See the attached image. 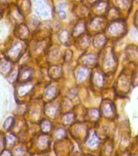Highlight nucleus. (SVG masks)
Masks as SVG:
<instances>
[{"label": "nucleus", "instance_id": "29", "mask_svg": "<svg viewBox=\"0 0 138 156\" xmlns=\"http://www.w3.org/2000/svg\"><path fill=\"white\" fill-rule=\"evenodd\" d=\"M90 115L91 117V119H94V120H97L100 116L99 111L97 109H92L90 112Z\"/></svg>", "mask_w": 138, "mask_h": 156}, {"label": "nucleus", "instance_id": "16", "mask_svg": "<svg viewBox=\"0 0 138 156\" xmlns=\"http://www.w3.org/2000/svg\"><path fill=\"white\" fill-rule=\"evenodd\" d=\"M69 38H70L69 37V33L67 30H63L58 35V39L61 41V43L65 45V46H68L69 41H70V39Z\"/></svg>", "mask_w": 138, "mask_h": 156}, {"label": "nucleus", "instance_id": "26", "mask_svg": "<svg viewBox=\"0 0 138 156\" xmlns=\"http://www.w3.org/2000/svg\"><path fill=\"white\" fill-rule=\"evenodd\" d=\"M15 124V120L13 119V117H8L6 120H5L4 124H3V129L6 130V131H9L10 129H12L13 125Z\"/></svg>", "mask_w": 138, "mask_h": 156}, {"label": "nucleus", "instance_id": "24", "mask_svg": "<svg viewBox=\"0 0 138 156\" xmlns=\"http://www.w3.org/2000/svg\"><path fill=\"white\" fill-rule=\"evenodd\" d=\"M16 136H14L13 134H9L4 138L5 146H8V147H12L16 143Z\"/></svg>", "mask_w": 138, "mask_h": 156}, {"label": "nucleus", "instance_id": "2", "mask_svg": "<svg viewBox=\"0 0 138 156\" xmlns=\"http://www.w3.org/2000/svg\"><path fill=\"white\" fill-rule=\"evenodd\" d=\"M22 50H23V45L21 43H19V42H16L8 51L9 58L11 59H15V60L18 59V57H19V55L21 53Z\"/></svg>", "mask_w": 138, "mask_h": 156}, {"label": "nucleus", "instance_id": "33", "mask_svg": "<svg viewBox=\"0 0 138 156\" xmlns=\"http://www.w3.org/2000/svg\"><path fill=\"white\" fill-rule=\"evenodd\" d=\"M0 156H12V154L9 150H4V151H2Z\"/></svg>", "mask_w": 138, "mask_h": 156}, {"label": "nucleus", "instance_id": "18", "mask_svg": "<svg viewBox=\"0 0 138 156\" xmlns=\"http://www.w3.org/2000/svg\"><path fill=\"white\" fill-rule=\"evenodd\" d=\"M58 112V107L56 105H50L46 107V114L51 118H55Z\"/></svg>", "mask_w": 138, "mask_h": 156}, {"label": "nucleus", "instance_id": "7", "mask_svg": "<svg viewBox=\"0 0 138 156\" xmlns=\"http://www.w3.org/2000/svg\"><path fill=\"white\" fill-rule=\"evenodd\" d=\"M106 42H107V39L103 34H98L97 36L95 37L94 41H93L94 46L96 48H102L104 46Z\"/></svg>", "mask_w": 138, "mask_h": 156}, {"label": "nucleus", "instance_id": "9", "mask_svg": "<svg viewBox=\"0 0 138 156\" xmlns=\"http://www.w3.org/2000/svg\"><path fill=\"white\" fill-rule=\"evenodd\" d=\"M97 61V58L94 54H87L84 55L82 58V62L84 64L87 66H92L94 65Z\"/></svg>", "mask_w": 138, "mask_h": 156}, {"label": "nucleus", "instance_id": "36", "mask_svg": "<svg viewBox=\"0 0 138 156\" xmlns=\"http://www.w3.org/2000/svg\"><path fill=\"white\" fill-rule=\"evenodd\" d=\"M2 145H3V144H2ZM2 143H1V141H0V151H1V149H2ZM3 146H4V145H3Z\"/></svg>", "mask_w": 138, "mask_h": 156}, {"label": "nucleus", "instance_id": "12", "mask_svg": "<svg viewBox=\"0 0 138 156\" xmlns=\"http://www.w3.org/2000/svg\"><path fill=\"white\" fill-rule=\"evenodd\" d=\"M17 36L19 37V38L25 39L29 37V29L27 28L26 25L24 24H20L17 29Z\"/></svg>", "mask_w": 138, "mask_h": 156}, {"label": "nucleus", "instance_id": "38", "mask_svg": "<svg viewBox=\"0 0 138 156\" xmlns=\"http://www.w3.org/2000/svg\"><path fill=\"white\" fill-rule=\"evenodd\" d=\"M0 14H1V8H0Z\"/></svg>", "mask_w": 138, "mask_h": 156}, {"label": "nucleus", "instance_id": "6", "mask_svg": "<svg viewBox=\"0 0 138 156\" xmlns=\"http://www.w3.org/2000/svg\"><path fill=\"white\" fill-rule=\"evenodd\" d=\"M50 145V141L49 138L46 136H39L37 141V146L40 149L41 151H45L48 148Z\"/></svg>", "mask_w": 138, "mask_h": 156}, {"label": "nucleus", "instance_id": "39", "mask_svg": "<svg viewBox=\"0 0 138 156\" xmlns=\"http://www.w3.org/2000/svg\"><path fill=\"white\" fill-rule=\"evenodd\" d=\"M79 1H81V0H79Z\"/></svg>", "mask_w": 138, "mask_h": 156}, {"label": "nucleus", "instance_id": "35", "mask_svg": "<svg viewBox=\"0 0 138 156\" xmlns=\"http://www.w3.org/2000/svg\"><path fill=\"white\" fill-rule=\"evenodd\" d=\"M88 1H89L90 2H96V1H97V0H88Z\"/></svg>", "mask_w": 138, "mask_h": 156}, {"label": "nucleus", "instance_id": "30", "mask_svg": "<svg viewBox=\"0 0 138 156\" xmlns=\"http://www.w3.org/2000/svg\"><path fill=\"white\" fill-rule=\"evenodd\" d=\"M66 135V132L63 129H58L55 132V137L57 139L63 138Z\"/></svg>", "mask_w": 138, "mask_h": 156}, {"label": "nucleus", "instance_id": "3", "mask_svg": "<svg viewBox=\"0 0 138 156\" xmlns=\"http://www.w3.org/2000/svg\"><path fill=\"white\" fill-rule=\"evenodd\" d=\"M36 11L42 17H47L50 16L49 7L41 0H37L36 2Z\"/></svg>", "mask_w": 138, "mask_h": 156}, {"label": "nucleus", "instance_id": "11", "mask_svg": "<svg viewBox=\"0 0 138 156\" xmlns=\"http://www.w3.org/2000/svg\"><path fill=\"white\" fill-rule=\"evenodd\" d=\"M12 71V63L9 60L2 61L0 63V73H2L3 75H7L10 72Z\"/></svg>", "mask_w": 138, "mask_h": 156}, {"label": "nucleus", "instance_id": "19", "mask_svg": "<svg viewBox=\"0 0 138 156\" xmlns=\"http://www.w3.org/2000/svg\"><path fill=\"white\" fill-rule=\"evenodd\" d=\"M75 120V115L73 112H68L65 114L63 117V123L65 125H70Z\"/></svg>", "mask_w": 138, "mask_h": 156}, {"label": "nucleus", "instance_id": "14", "mask_svg": "<svg viewBox=\"0 0 138 156\" xmlns=\"http://www.w3.org/2000/svg\"><path fill=\"white\" fill-rule=\"evenodd\" d=\"M85 29H86V27H85V24L84 23H81V22L78 23L73 29V36L77 37L82 35L85 33Z\"/></svg>", "mask_w": 138, "mask_h": 156}, {"label": "nucleus", "instance_id": "1", "mask_svg": "<svg viewBox=\"0 0 138 156\" xmlns=\"http://www.w3.org/2000/svg\"><path fill=\"white\" fill-rule=\"evenodd\" d=\"M124 29H125V24L123 21L120 20H116L114 21L109 26L110 34L114 35V36H119L124 34Z\"/></svg>", "mask_w": 138, "mask_h": 156}, {"label": "nucleus", "instance_id": "25", "mask_svg": "<svg viewBox=\"0 0 138 156\" xmlns=\"http://www.w3.org/2000/svg\"><path fill=\"white\" fill-rule=\"evenodd\" d=\"M103 24H104L103 19L97 17V18L94 19V20L91 22V28H93L94 29H98L102 26Z\"/></svg>", "mask_w": 138, "mask_h": 156}, {"label": "nucleus", "instance_id": "31", "mask_svg": "<svg viewBox=\"0 0 138 156\" xmlns=\"http://www.w3.org/2000/svg\"><path fill=\"white\" fill-rule=\"evenodd\" d=\"M24 151L21 148H18L15 151V156H24Z\"/></svg>", "mask_w": 138, "mask_h": 156}, {"label": "nucleus", "instance_id": "5", "mask_svg": "<svg viewBox=\"0 0 138 156\" xmlns=\"http://www.w3.org/2000/svg\"><path fill=\"white\" fill-rule=\"evenodd\" d=\"M19 5V10L22 13V15L24 14H29L31 9V3L29 0H19L18 2Z\"/></svg>", "mask_w": 138, "mask_h": 156}, {"label": "nucleus", "instance_id": "15", "mask_svg": "<svg viewBox=\"0 0 138 156\" xmlns=\"http://www.w3.org/2000/svg\"><path fill=\"white\" fill-rule=\"evenodd\" d=\"M33 75V70L31 68H24V70H22L19 74V79L23 81H27L31 78Z\"/></svg>", "mask_w": 138, "mask_h": 156}, {"label": "nucleus", "instance_id": "28", "mask_svg": "<svg viewBox=\"0 0 138 156\" xmlns=\"http://www.w3.org/2000/svg\"><path fill=\"white\" fill-rule=\"evenodd\" d=\"M19 74V73H18V70H17V69H15L13 72H11V73H10V76L9 78H8V80H9L10 82L14 83L15 81L17 80Z\"/></svg>", "mask_w": 138, "mask_h": 156}, {"label": "nucleus", "instance_id": "32", "mask_svg": "<svg viewBox=\"0 0 138 156\" xmlns=\"http://www.w3.org/2000/svg\"><path fill=\"white\" fill-rule=\"evenodd\" d=\"M58 16L62 18V19H65L66 16H67V14H66V12L63 9H60L58 11Z\"/></svg>", "mask_w": 138, "mask_h": 156}, {"label": "nucleus", "instance_id": "17", "mask_svg": "<svg viewBox=\"0 0 138 156\" xmlns=\"http://www.w3.org/2000/svg\"><path fill=\"white\" fill-rule=\"evenodd\" d=\"M94 82L98 87H102L104 84V77L101 73L96 72L94 74Z\"/></svg>", "mask_w": 138, "mask_h": 156}, {"label": "nucleus", "instance_id": "8", "mask_svg": "<svg viewBox=\"0 0 138 156\" xmlns=\"http://www.w3.org/2000/svg\"><path fill=\"white\" fill-rule=\"evenodd\" d=\"M87 144L88 146H90V148H96L97 146H99L100 144V139L97 136L96 133H92L90 136V137L87 140Z\"/></svg>", "mask_w": 138, "mask_h": 156}, {"label": "nucleus", "instance_id": "20", "mask_svg": "<svg viewBox=\"0 0 138 156\" xmlns=\"http://www.w3.org/2000/svg\"><path fill=\"white\" fill-rule=\"evenodd\" d=\"M57 92L58 91H57V89H56L55 86H50L46 90L45 96L48 99H52L54 98H55V96L57 95Z\"/></svg>", "mask_w": 138, "mask_h": 156}, {"label": "nucleus", "instance_id": "34", "mask_svg": "<svg viewBox=\"0 0 138 156\" xmlns=\"http://www.w3.org/2000/svg\"><path fill=\"white\" fill-rule=\"evenodd\" d=\"M0 2L1 3H7V2H8V0H0Z\"/></svg>", "mask_w": 138, "mask_h": 156}, {"label": "nucleus", "instance_id": "23", "mask_svg": "<svg viewBox=\"0 0 138 156\" xmlns=\"http://www.w3.org/2000/svg\"><path fill=\"white\" fill-rule=\"evenodd\" d=\"M61 73H62L61 68H58V66H53L50 69V75L54 79H58L61 76Z\"/></svg>", "mask_w": 138, "mask_h": 156}, {"label": "nucleus", "instance_id": "37", "mask_svg": "<svg viewBox=\"0 0 138 156\" xmlns=\"http://www.w3.org/2000/svg\"><path fill=\"white\" fill-rule=\"evenodd\" d=\"M136 21H137V23H138V13L136 14Z\"/></svg>", "mask_w": 138, "mask_h": 156}, {"label": "nucleus", "instance_id": "13", "mask_svg": "<svg viewBox=\"0 0 138 156\" xmlns=\"http://www.w3.org/2000/svg\"><path fill=\"white\" fill-rule=\"evenodd\" d=\"M115 64V59L114 56L112 55V53H107L105 56V60H104V67L107 69L112 68L113 66Z\"/></svg>", "mask_w": 138, "mask_h": 156}, {"label": "nucleus", "instance_id": "4", "mask_svg": "<svg viewBox=\"0 0 138 156\" xmlns=\"http://www.w3.org/2000/svg\"><path fill=\"white\" fill-rule=\"evenodd\" d=\"M102 112L107 118H113L115 115V109L112 102H105L102 105Z\"/></svg>", "mask_w": 138, "mask_h": 156}, {"label": "nucleus", "instance_id": "10", "mask_svg": "<svg viewBox=\"0 0 138 156\" xmlns=\"http://www.w3.org/2000/svg\"><path fill=\"white\" fill-rule=\"evenodd\" d=\"M32 89H33V85L32 84H29V83L22 84L21 85H19V87H18L17 92H18V94L19 96H24L27 94H29Z\"/></svg>", "mask_w": 138, "mask_h": 156}, {"label": "nucleus", "instance_id": "40", "mask_svg": "<svg viewBox=\"0 0 138 156\" xmlns=\"http://www.w3.org/2000/svg\"><path fill=\"white\" fill-rule=\"evenodd\" d=\"M135 156H138V155H135Z\"/></svg>", "mask_w": 138, "mask_h": 156}, {"label": "nucleus", "instance_id": "21", "mask_svg": "<svg viewBox=\"0 0 138 156\" xmlns=\"http://www.w3.org/2000/svg\"><path fill=\"white\" fill-rule=\"evenodd\" d=\"M41 129L44 133H48L52 129V124L47 119H43L41 122Z\"/></svg>", "mask_w": 138, "mask_h": 156}, {"label": "nucleus", "instance_id": "22", "mask_svg": "<svg viewBox=\"0 0 138 156\" xmlns=\"http://www.w3.org/2000/svg\"><path fill=\"white\" fill-rule=\"evenodd\" d=\"M88 76H89V72H88L87 69L82 68V69L78 71L77 73H76V79L79 82H82L88 77Z\"/></svg>", "mask_w": 138, "mask_h": 156}, {"label": "nucleus", "instance_id": "27", "mask_svg": "<svg viewBox=\"0 0 138 156\" xmlns=\"http://www.w3.org/2000/svg\"><path fill=\"white\" fill-rule=\"evenodd\" d=\"M95 8L97 10V12H103L107 9V2H102L100 1L99 2H97V4L95 6Z\"/></svg>", "mask_w": 138, "mask_h": 156}]
</instances>
